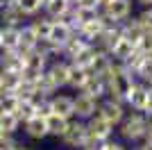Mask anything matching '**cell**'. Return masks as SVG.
Segmentation results:
<instances>
[{"instance_id": "6da1fadb", "label": "cell", "mask_w": 152, "mask_h": 150, "mask_svg": "<svg viewBox=\"0 0 152 150\" xmlns=\"http://www.w3.org/2000/svg\"><path fill=\"white\" fill-rule=\"evenodd\" d=\"M104 82H107V98H114V100H121L125 102L127 93L132 84L136 82V77L132 75V71L127 68L125 64H116L109 68V73L104 75Z\"/></svg>"}, {"instance_id": "7a4b0ae2", "label": "cell", "mask_w": 152, "mask_h": 150, "mask_svg": "<svg viewBox=\"0 0 152 150\" xmlns=\"http://www.w3.org/2000/svg\"><path fill=\"white\" fill-rule=\"evenodd\" d=\"M145 130H148V116L141 112H132L127 114L123 123L118 125V134H121L125 141L129 143H136V141H143L145 139Z\"/></svg>"}, {"instance_id": "3957f363", "label": "cell", "mask_w": 152, "mask_h": 150, "mask_svg": "<svg viewBox=\"0 0 152 150\" xmlns=\"http://www.w3.org/2000/svg\"><path fill=\"white\" fill-rule=\"evenodd\" d=\"M48 64H50V59L45 55H41L37 48L23 52V77H25V80H32V82L39 80V77L48 71Z\"/></svg>"}, {"instance_id": "277c9868", "label": "cell", "mask_w": 152, "mask_h": 150, "mask_svg": "<svg viewBox=\"0 0 152 150\" xmlns=\"http://www.w3.org/2000/svg\"><path fill=\"white\" fill-rule=\"evenodd\" d=\"M86 137H89L86 123H84V121H80V118H70V121H68V127H66V132L61 134V139H59V141H61L68 150H82Z\"/></svg>"}, {"instance_id": "5b68a950", "label": "cell", "mask_w": 152, "mask_h": 150, "mask_svg": "<svg viewBox=\"0 0 152 150\" xmlns=\"http://www.w3.org/2000/svg\"><path fill=\"white\" fill-rule=\"evenodd\" d=\"M132 7H134L132 0H111V2H107V5L102 7V16L109 23L121 25L127 18H132Z\"/></svg>"}, {"instance_id": "8992f818", "label": "cell", "mask_w": 152, "mask_h": 150, "mask_svg": "<svg viewBox=\"0 0 152 150\" xmlns=\"http://www.w3.org/2000/svg\"><path fill=\"white\" fill-rule=\"evenodd\" d=\"M98 114H100V116H104V118H107L109 123L114 125V127H118V125L123 123V118L127 116V112H125V102H121V100H114V98H104V100H100Z\"/></svg>"}, {"instance_id": "52a82bcc", "label": "cell", "mask_w": 152, "mask_h": 150, "mask_svg": "<svg viewBox=\"0 0 152 150\" xmlns=\"http://www.w3.org/2000/svg\"><path fill=\"white\" fill-rule=\"evenodd\" d=\"M68 68H70V62H68V59H64V57L52 59V62L48 64L45 75H48V80L57 87V91L66 89V82H68Z\"/></svg>"}, {"instance_id": "ba28073f", "label": "cell", "mask_w": 152, "mask_h": 150, "mask_svg": "<svg viewBox=\"0 0 152 150\" xmlns=\"http://www.w3.org/2000/svg\"><path fill=\"white\" fill-rule=\"evenodd\" d=\"M73 105H75V118L89 121L93 114H98L100 100L91 98V96H86V93H77V96H73Z\"/></svg>"}, {"instance_id": "9c48e42d", "label": "cell", "mask_w": 152, "mask_h": 150, "mask_svg": "<svg viewBox=\"0 0 152 150\" xmlns=\"http://www.w3.org/2000/svg\"><path fill=\"white\" fill-rule=\"evenodd\" d=\"M148 93H150L148 84H143V82L136 80V82L132 84V89H129L127 98H125V105H129L134 112H141V114H143V109H145V102H148Z\"/></svg>"}, {"instance_id": "30bf717a", "label": "cell", "mask_w": 152, "mask_h": 150, "mask_svg": "<svg viewBox=\"0 0 152 150\" xmlns=\"http://www.w3.org/2000/svg\"><path fill=\"white\" fill-rule=\"evenodd\" d=\"M50 107L52 114L57 116H64V118H75V105H73V96L68 93H55L50 96Z\"/></svg>"}, {"instance_id": "8fae6325", "label": "cell", "mask_w": 152, "mask_h": 150, "mask_svg": "<svg viewBox=\"0 0 152 150\" xmlns=\"http://www.w3.org/2000/svg\"><path fill=\"white\" fill-rule=\"evenodd\" d=\"M86 123V130H89V134H93V137H100V139H111L114 137V125L109 123L104 116H100V114H93L89 121H84Z\"/></svg>"}, {"instance_id": "7c38bea8", "label": "cell", "mask_w": 152, "mask_h": 150, "mask_svg": "<svg viewBox=\"0 0 152 150\" xmlns=\"http://www.w3.org/2000/svg\"><path fill=\"white\" fill-rule=\"evenodd\" d=\"M107 25H109V21L104 18V16H102V12H100V16H98V18L89 21V23H84L82 27L77 30V34H80L82 39H86V41H89V43L93 46L95 41H98V37L102 34V30H104Z\"/></svg>"}, {"instance_id": "4fadbf2b", "label": "cell", "mask_w": 152, "mask_h": 150, "mask_svg": "<svg viewBox=\"0 0 152 150\" xmlns=\"http://www.w3.org/2000/svg\"><path fill=\"white\" fill-rule=\"evenodd\" d=\"M0 71L23 73V52L20 50H0Z\"/></svg>"}, {"instance_id": "5bb4252c", "label": "cell", "mask_w": 152, "mask_h": 150, "mask_svg": "<svg viewBox=\"0 0 152 150\" xmlns=\"http://www.w3.org/2000/svg\"><path fill=\"white\" fill-rule=\"evenodd\" d=\"M23 132H25V137L32 139V141H43V139H48V125H45V118L34 116V118L25 121V123H23Z\"/></svg>"}, {"instance_id": "9a60e30c", "label": "cell", "mask_w": 152, "mask_h": 150, "mask_svg": "<svg viewBox=\"0 0 152 150\" xmlns=\"http://www.w3.org/2000/svg\"><path fill=\"white\" fill-rule=\"evenodd\" d=\"M73 7L66 2V0H48L43 5V14L50 21H66Z\"/></svg>"}, {"instance_id": "2e32d148", "label": "cell", "mask_w": 152, "mask_h": 150, "mask_svg": "<svg viewBox=\"0 0 152 150\" xmlns=\"http://www.w3.org/2000/svg\"><path fill=\"white\" fill-rule=\"evenodd\" d=\"M73 34H75V30H73L66 21H52V27H50L48 39H50L52 43H57L59 48H64V43H66Z\"/></svg>"}, {"instance_id": "e0dca14e", "label": "cell", "mask_w": 152, "mask_h": 150, "mask_svg": "<svg viewBox=\"0 0 152 150\" xmlns=\"http://www.w3.org/2000/svg\"><path fill=\"white\" fill-rule=\"evenodd\" d=\"M114 66V59L104 52V50H98L95 48V55L91 59V66H89V73L91 75H98V77H104L109 73V68Z\"/></svg>"}, {"instance_id": "ac0fdd59", "label": "cell", "mask_w": 152, "mask_h": 150, "mask_svg": "<svg viewBox=\"0 0 152 150\" xmlns=\"http://www.w3.org/2000/svg\"><path fill=\"white\" fill-rule=\"evenodd\" d=\"M89 41H86V39H82L80 37V34H73V37L68 39V41H66V43H64V48H61V57L64 59H68V62H73V59H75L77 55H80V52H84V50L89 48Z\"/></svg>"}, {"instance_id": "d6986e66", "label": "cell", "mask_w": 152, "mask_h": 150, "mask_svg": "<svg viewBox=\"0 0 152 150\" xmlns=\"http://www.w3.org/2000/svg\"><path fill=\"white\" fill-rule=\"evenodd\" d=\"M25 23H27L25 14L20 12L16 5L0 9V25H2V27H23Z\"/></svg>"}, {"instance_id": "ffe728a7", "label": "cell", "mask_w": 152, "mask_h": 150, "mask_svg": "<svg viewBox=\"0 0 152 150\" xmlns=\"http://www.w3.org/2000/svg\"><path fill=\"white\" fill-rule=\"evenodd\" d=\"M91 77V73L86 68H82V66H75V64H70L68 68V82H66V89H73V91H82L84 84H86V80Z\"/></svg>"}, {"instance_id": "44dd1931", "label": "cell", "mask_w": 152, "mask_h": 150, "mask_svg": "<svg viewBox=\"0 0 152 150\" xmlns=\"http://www.w3.org/2000/svg\"><path fill=\"white\" fill-rule=\"evenodd\" d=\"M80 93H86V96H91V98H95V100H104L107 98V82H104V77L91 75Z\"/></svg>"}, {"instance_id": "7402d4cb", "label": "cell", "mask_w": 152, "mask_h": 150, "mask_svg": "<svg viewBox=\"0 0 152 150\" xmlns=\"http://www.w3.org/2000/svg\"><path fill=\"white\" fill-rule=\"evenodd\" d=\"M121 32L132 46H139L141 37L145 34V30H143V25L139 23V18H127L125 23H121Z\"/></svg>"}, {"instance_id": "603a6c76", "label": "cell", "mask_w": 152, "mask_h": 150, "mask_svg": "<svg viewBox=\"0 0 152 150\" xmlns=\"http://www.w3.org/2000/svg\"><path fill=\"white\" fill-rule=\"evenodd\" d=\"M134 52H136V46H132V43H129V41H127L125 37H121V39H118V43H116L114 48H111L109 57H111V59H114L116 64H125L127 59H129V57L134 55Z\"/></svg>"}, {"instance_id": "cb8c5ba5", "label": "cell", "mask_w": 152, "mask_h": 150, "mask_svg": "<svg viewBox=\"0 0 152 150\" xmlns=\"http://www.w3.org/2000/svg\"><path fill=\"white\" fill-rule=\"evenodd\" d=\"M23 127L20 118L14 112H0V132L2 134H9V137H16Z\"/></svg>"}, {"instance_id": "d4e9b609", "label": "cell", "mask_w": 152, "mask_h": 150, "mask_svg": "<svg viewBox=\"0 0 152 150\" xmlns=\"http://www.w3.org/2000/svg\"><path fill=\"white\" fill-rule=\"evenodd\" d=\"M23 82V73H7L0 71V93H16Z\"/></svg>"}, {"instance_id": "484cf974", "label": "cell", "mask_w": 152, "mask_h": 150, "mask_svg": "<svg viewBox=\"0 0 152 150\" xmlns=\"http://www.w3.org/2000/svg\"><path fill=\"white\" fill-rule=\"evenodd\" d=\"M27 23H30V27L34 30V34L39 37V41H41V39H48L50 27H52V21L48 18L45 14H39V16H34V18H27Z\"/></svg>"}, {"instance_id": "4316f807", "label": "cell", "mask_w": 152, "mask_h": 150, "mask_svg": "<svg viewBox=\"0 0 152 150\" xmlns=\"http://www.w3.org/2000/svg\"><path fill=\"white\" fill-rule=\"evenodd\" d=\"M18 39H20V46H18L20 52L34 50V48H37V43H39V37L34 34V30L30 27V23H25V25L18 30Z\"/></svg>"}, {"instance_id": "83f0119b", "label": "cell", "mask_w": 152, "mask_h": 150, "mask_svg": "<svg viewBox=\"0 0 152 150\" xmlns=\"http://www.w3.org/2000/svg\"><path fill=\"white\" fill-rule=\"evenodd\" d=\"M45 125H48V137L61 139V134L66 132V127H68V118L57 116V114H50V116L45 118Z\"/></svg>"}, {"instance_id": "f1b7e54d", "label": "cell", "mask_w": 152, "mask_h": 150, "mask_svg": "<svg viewBox=\"0 0 152 150\" xmlns=\"http://www.w3.org/2000/svg\"><path fill=\"white\" fill-rule=\"evenodd\" d=\"M134 77L143 84H150L152 82V55H143V59L139 62L136 71H134Z\"/></svg>"}, {"instance_id": "f546056e", "label": "cell", "mask_w": 152, "mask_h": 150, "mask_svg": "<svg viewBox=\"0 0 152 150\" xmlns=\"http://www.w3.org/2000/svg\"><path fill=\"white\" fill-rule=\"evenodd\" d=\"M16 7L25 14V18H34L43 14V0H16Z\"/></svg>"}, {"instance_id": "4dcf8cb0", "label": "cell", "mask_w": 152, "mask_h": 150, "mask_svg": "<svg viewBox=\"0 0 152 150\" xmlns=\"http://www.w3.org/2000/svg\"><path fill=\"white\" fill-rule=\"evenodd\" d=\"M18 30L20 27H2V48L0 50H18Z\"/></svg>"}, {"instance_id": "1f68e13d", "label": "cell", "mask_w": 152, "mask_h": 150, "mask_svg": "<svg viewBox=\"0 0 152 150\" xmlns=\"http://www.w3.org/2000/svg\"><path fill=\"white\" fill-rule=\"evenodd\" d=\"M37 50L41 52V55H45L50 62H52V59H59V57H61V48H59L57 43H52L50 39H41V41L37 43Z\"/></svg>"}, {"instance_id": "d6a6232c", "label": "cell", "mask_w": 152, "mask_h": 150, "mask_svg": "<svg viewBox=\"0 0 152 150\" xmlns=\"http://www.w3.org/2000/svg\"><path fill=\"white\" fill-rule=\"evenodd\" d=\"M14 114L20 118V123L34 118V116H37V112H34V98H32V100H18V105H16V112H14Z\"/></svg>"}, {"instance_id": "836d02e7", "label": "cell", "mask_w": 152, "mask_h": 150, "mask_svg": "<svg viewBox=\"0 0 152 150\" xmlns=\"http://www.w3.org/2000/svg\"><path fill=\"white\" fill-rule=\"evenodd\" d=\"M18 98L14 93H0V112H16Z\"/></svg>"}, {"instance_id": "e575fe53", "label": "cell", "mask_w": 152, "mask_h": 150, "mask_svg": "<svg viewBox=\"0 0 152 150\" xmlns=\"http://www.w3.org/2000/svg\"><path fill=\"white\" fill-rule=\"evenodd\" d=\"M107 141H109V139H100V137L89 134V137H86V141H84V146H82V150H104Z\"/></svg>"}, {"instance_id": "d590c367", "label": "cell", "mask_w": 152, "mask_h": 150, "mask_svg": "<svg viewBox=\"0 0 152 150\" xmlns=\"http://www.w3.org/2000/svg\"><path fill=\"white\" fill-rule=\"evenodd\" d=\"M136 18H139V23L143 25L145 32H152V7H143V12H141Z\"/></svg>"}, {"instance_id": "8d00e7d4", "label": "cell", "mask_w": 152, "mask_h": 150, "mask_svg": "<svg viewBox=\"0 0 152 150\" xmlns=\"http://www.w3.org/2000/svg\"><path fill=\"white\" fill-rule=\"evenodd\" d=\"M136 50H139V52H143V55H152V32H145V34L141 37Z\"/></svg>"}, {"instance_id": "74e56055", "label": "cell", "mask_w": 152, "mask_h": 150, "mask_svg": "<svg viewBox=\"0 0 152 150\" xmlns=\"http://www.w3.org/2000/svg\"><path fill=\"white\" fill-rule=\"evenodd\" d=\"M18 141H16V137H9V134H2L0 137V150H18Z\"/></svg>"}, {"instance_id": "f35d334b", "label": "cell", "mask_w": 152, "mask_h": 150, "mask_svg": "<svg viewBox=\"0 0 152 150\" xmlns=\"http://www.w3.org/2000/svg\"><path fill=\"white\" fill-rule=\"evenodd\" d=\"M75 7H89V9H102V5L98 0H77Z\"/></svg>"}, {"instance_id": "ab89813d", "label": "cell", "mask_w": 152, "mask_h": 150, "mask_svg": "<svg viewBox=\"0 0 152 150\" xmlns=\"http://www.w3.org/2000/svg\"><path fill=\"white\" fill-rule=\"evenodd\" d=\"M104 150H127L125 143H121V141H114V139H109L107 146H104Z\"/></svg>"}, {"instance_id": "60d3db41", "label": "cell", "mask_w": 152, "mask_h": 150, "mask_svg": "<svg viewBox=\"0 0 152 150\" xmlns=\"http://www.w3.org/2000/svg\"><path fill=\"white\" fill-rule=\"evenodd\" d=\"M150 89V87H148ZM143 114H145L148 118H152V89H150V93H148V102H145V109H143Z\"/></svg>"}, {"instance_id": "b9f144b4", "label": "cell", "mask_w": 152, "mask_h": 150, "mask_svg": "<svg viewBox=\"0 0 152 150\" xmlns=\"http://www.w3.org/2000/svg\"><path fill=\"white\" fill-rule=\"evenodd\" d=\"M143 143H152V118H148V130H145V139Z\"/></svg>"}, {"instance_id": "7bdbcfd3", "label": "cell", "mask_w": 152, "mask_h": 150, "mask_svg": "<svg viewBox=\"0 0 152 150\" xmlns=\"http://www.w3.org/2000/svg\"><path fill=\"white\" fill-rule=\"evenodd\" d=\"M141 7H152V0H136Z\"/></svg>"}, {"instance_id": "ee69618b", "label": "cell", "mask_w": 152, "mask_h": 150, "mask_svg": "<svg viewBox=\"0 0 152 150\" xmlns=\"http://www.w3.org/2000/svg\"><path fill=\"white\" fill-rule=\"evenodd\" d=\"M141 150H152V143H143V146H139Z\"/></svg>"}, {"instance_id": "f6af8a7d", "label": "cell", "mask_w": 152, "mask_h": 150, "mask_svg": "<svg viewBox=\"0 0 152 150\" xmlns=\"http://www.w3.org/2000/svg\"><path fill=\"white\" fill-rule=\"evenodd\" d=\"M66 2H68L70 7H75V5H77V0H66Z\"/></svg>"}, {"instance_id": "bcb514c9", "label": "cell", "mask_w": 152, "mask_h": 150, "mask_svg": "<svg viewBox=\"0 0 152 150\" xmlns=\"http://www.w3.org/2000/svg\"><path fill=\"white\" fill-rule=\"evenodd\" d=\"M0 48H2V25H0Z\"/></svg>"}, {"instance_id": "7dc6e473", "label": "cell", "mask_w": 152, "mask_h": 150, "mask_svg": "<svg viewBox=\"0 0 152 150\" xmlns=\"http://www.w3.org/2000/svg\"><path fill=\"white\" fill-rule=\"evenodd\" d=\"M98 2H100V5L104 7V5H107V2H111V0H98Z\"/></svg>"}, {"instance_id": "c3c4849f", "label": "cell", "mask_w": 152, "mask_h": 150, "mask_svg": "<svg viewBox=\"0 0 152 150\" xmlns=\"http://www.w3.org/2000/svg\"><path fill=\"white\" fill-rule=\"evenodd\" d=\"M18 150H27V148H23V146H20V148H18Z\"/></svg>"}, {"instance_id": "681fc988", "label": "cell", "mask_w": 152, "mask_h": 150, "mask_svg": "<svg viewBox=\"0 0 152 150\" xmlns=\"http://www.w3.org/2000/svg\"><path fill=\"white\" fill-rule=\"evenodd\" d=\"M45 2H48V0H43V5H45Z\"/></svg>"}, {"instance_id": "f907efd6", "label": "cell", "mask_w": 152, "mask_h": 150, "mask_svg": "<svg viewBox=\"0 0 152 150\" xmlns=\"http://www.w3.org/2000/svg\"><path fill=\"white\" fill-rule=\"evenodd\" d=\"M0 137H2V132H0Z\"/></svg>"}]
</instances>
